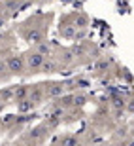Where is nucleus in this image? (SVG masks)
Wrapping results in <instances>:
<instances>
[{"mask_svg": "<svg viewBox=\"0 0 134 146\" xmlns=\"http://www.w3.org/2000/svg\"><path fill=\"white\" fill-rule=\"evenodd\" d=\"M43 59H45V57H43L42 53H38V51H34V53H28V55H27V63H28V68H30L32 72H36L38 68L42 66Z\"/></svg>", "mask_w": 134, "mask_h": 146, "instance_id": "nucleus-1", "label": "nucleus"}, {"mask_svg": "<svg viewBox=\"0 0 134 146\" xmlns=\"http://www.w3.org/2000/svg\"><path fill=\"white\" fill-rule=\"evenodd\" d=\"M23 68H25V63H23V59L19 57V55L8 59V70H10L11 74H21Z\"/></svg>", "mask_w": 134, "mask_h": 146, "instance_id": "nucleus-2", "label": "nucleus"}, {"mask_svg": "<svg viewBox=\"0 0 134 146\" xmlns=\"http://www.w3.org/2000/svg\"><path fill=\"white\" fill-rule=\"evenodd\" d=\"M62 93H64V86H62V84H49V86L45 87V95H47V97H59Z\"/></svg>", "mask_w": 134, "mask_h": 146, "instance_id": "nucleus-3", "label": "nucleus"}, {"mask_svg": "<svg viewBox=\"0 0 134 146\" xmlns=\"http://www.w3.org/2000/svg\"><path fill=\"white\" fill-rule=\"evenodd\" d=\"M17 108H19V112H27V110L34 108V103L30 99H21V101H17Z\"/></svg>", "mask_w": 134, "mask_h": 146, "instance_id": "nucleus-4", "label": "nucleus"}, {"mask_svg": "<svg viewBox=\"0 0 134 146\" xmlns=\"http://www.w3.org/2000/svg\"><path fill=\"white\" fill-rule=\"evenodd\" d=\"M27 38H28V42H32V44H40V42L43 40V34H42V31L34 29V31H30V33L27 34Z\"/></svg>", "mask_w": 134, "mask_h": 146, "instance_id": "nucleus-5", "label": "nucleus"}, {"mask_svg": "<svg viewBox=\"0 0 134 146\" xmlns=\"http://www.w3.org/2000/svg\"><path fill=\"white\" fill-rule=\"evenodd\" d=\"M49 51H51V48H49V44H45V42H40V46H38V53H42L43 57H45V55H49Z\"/></svg>", "mask_w": 134, "mask_h": 146, "instance_id": "nucleus-6", "label": "nucleus"}, {"mask_svg": "<svg viewBox=\"0 0 134 146\" xmlns=\"http://www.w3.org/2000/svg\"><path fill=\"white\" fill-rule=\"evenodd\" d=\"M40 68H42L43 72H53L55 70V65L51 63V61H45V59H43V63H42V66H40Z\"/></svg>", "mask_w": 134, "mask_h": 146, "instance_id": "nucleus-7", "label": "nucleus"}, {"mask_svg": "<svg viewBox=\"0 0 134 146\" xmlns=\"http://www.w3.org/2000/svg\"><path fill=\"white\" fill-rule=\"evenodd\" d=\"M25 95H27V87H19V89L15 91V99H17V101L25 99Z\"/></svg>", "mask_w": 134, "mask_h": 146, "instance_id": "nucleus-8", "label": "nucleus"}, {"mask_svg": "<svg viewBox=\"0 0 134 146\" xmlns=\"http://www.w3.org/2000/svg\"><path fill=\"white\" fill-rule=\"evenodd\" d=\"M60 142H62V144L74 146V144H78V139H74V137H64V139H60Z\"/></svg>", "mask_w": 134, "mask_h": 146, "instance_id": "nucleus-9", "label": "nucleus"}, {"mask_svg": "<svg viewBox=\"0 0 134 146\" xmlns=\"http://www.w3.org/2000/svg\"><path fill=\"white\" fill-rule=\"evenodd\" d=\"M2 25H4V17H0V27H2Z\"/></svg>", "mask_w": 134, "mask_h": 146, "instance_id": "nucleus-10", "label": "nucleus"}]
</instances>
